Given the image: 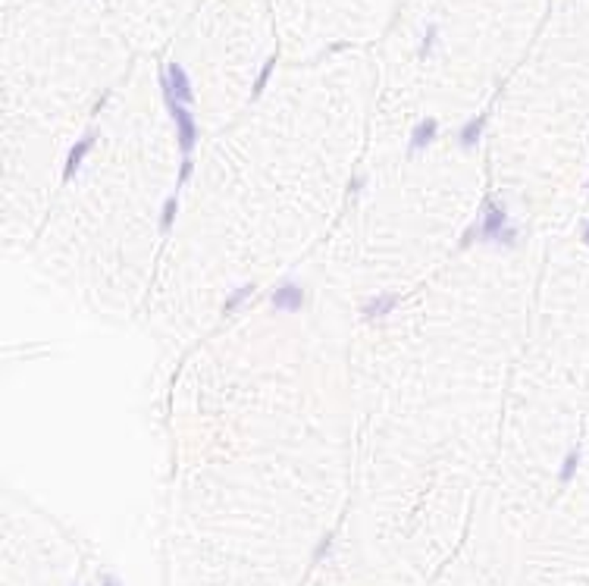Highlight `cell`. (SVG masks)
Listing matches in <instances>:
<instances>
[{"label":"cell","mask_w":589,"mask_h":586,"mask_svg":"<svg viewBox=\"0 0 589 586\" xmlns=\"http://www.w3.org/2000/svg\"><path fill=\"white\" fill-rule=\"evenodd\" d=\"M104 586H116V580H113V577H107V580H104Z\"/></svg>","instance_id":"1"}]
</instances>
